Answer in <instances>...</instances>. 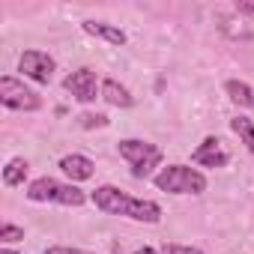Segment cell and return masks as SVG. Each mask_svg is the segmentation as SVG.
<instances>
[{
  "label": "cell",
  "mask_w": 254,
  "mask_h": 254,
  "mask_svg": "<svg viewBox=\"0 0 254 254\" xmlns=\"http://www.w3.org/2000/svg\"><path fill=\"white\" fill-rule=\"evenodd\" d=\"M93 206L105 215H123V218H132V221H144V224H159L162 221V206L156 200H144L135 197L129 191H123L117 186H99L90 194Z\"/></svg>",
  "instance_id": "1"
},
{
  "label": "cell",
  "mask_w": 254,
  "mask_h": 254,
  "mask_svg": "<svg viewBox=\"0 0 254 254\" xmlns=\"http://www.w3.org/2000/svg\"><path fill=\"white\" fill-rule=\"evenodd\" d=\"M30 200L36 203H63V206H84L87 194L75 186V183H60L54 177H39L27 186L24 191Z\"/></svg>",
  "instance_id": "2"
},
{
  "label": "cell",
  "mask_w": 254,
  "mask_h": 254,
  "mask_svg": "<svg viewBox=\"0 0 254 254\" xmlns=\"http://www.w3.org/2000/svg\"><path fill=\"white\" fill-rule=\"evenodd\" d=\"M153 183L159 191H168V194H203L206 191V177L189 165H168L156 174Z\"/></svg>",
  "instance_id": "3"
},
{
  "label": "cell",
  "mask_w": 254,
  "mask_h": 254,
  "mask_svg": "<svg viewBox=\"0 0 254 254\" xmlns=\"http://www.w3.org/2000/svg\"><path fill=\"white\" fill-rule=\"evenodd\" d=\"M117 150H120V156H123L126 162H129L135 180H147V177L162 165V159H165V153H162L156 144L141 141V138H123V141L117 144Z\"/></svg>",
  "instance_id": "4"
},
{
  "label": "cell",
  "mask_w": 254,
  "mask_h": 254,
  "mask_svg": "<svg viewBox=\"0 0 254 254\" xmlns=\"http://www.w3.org/2000/svg\"><path fill=\"white\" fill-rule=\"evenodd\" d=\"M0 102L9 111H39L42 108V96L30 87H24V81L3 75L0 78Z\"/></svg>",
  "instance_id": "5"
},
{
  "label": "cell",
  "mask_w": 254,
  "mask_h": 254,
  "mask_svg": "<svg viewBox=\"0 0 254 254\" xmlns=\"http://www.w3.org/2000/svg\"><path fill=\"white\" fill-rule=\"evenodd\" d=\"M54 69H57V63H54V57L45 54V51L30 48V51H24V54L18 57V72H24V78L36 81V84H48V81L54 78Z\"/></svg>",
  "instance_id": "6"
},
{
  "label": "cell",
  "mask_w": 254,
  "mask_h": 254,
  "mask_svg": "<svg viewBox=\"0 0 254 254\" xmlns=\"http://www.w3.org/2000/svg\"><path fill=\"white\" fill-rule=\"evenodd\" d=\"M63 87H66L78 102H96V99L102 96V84H99V78H96V72H93L90 66H81V69H75L72 75H66Z\"/></svg>",
  "instance_id": "7"
},
{
  "label": "cell",
  "mask_w": 254,
  "mask_h": 254,
  "mask_svg": "<svg viewBox=\"0 0 254 254\" xmlns=\"http://www.w3.org/2000/svg\"><path fill=\"white\" fill-rule=\"evenodd\" d=\"M191 162H194V165H203V168H224V165L230 162V156L224 153V147H221L218 138H206V141L191 153Z\"/></svg>",
  "instance_id": "8"
},
{
  "label": "cell",
  "mask_w": 254,
  "mask_h": 254,
  "mask_svg": "<svg viewBox=\"0 0 254 254\" xmlns=\"http://www.w3.org/2000/svg\"><path fill=\"white\" fill-rule=\"evenodd\" d=\"M60 171H63L72 183H84V180H90V177H93L96 165H93L87 156L72 153V156H63V159H60Z\"/></svg>",
  "instance_id": "9"
},
{
  "label": "cell",
  "mask_w": 254,
  "mask_h": 254,
  "mask_svg": "<svg viewBox=\"0 0 254 254\" xmlns=\"http://www.w3.org/2000/svg\"><path fill=\"white\" fill-rule=\"evenodd\" d=\"M81 30L90 33V36H96V39H105L108 45H126V42H129L126 30H120L117 24H108V21H84Z\"/></svg>",
  "instance_id": "10"
},
{
  "label": "cell",
  "mask_w": 254,
  "mask_h": 254,
  "mask_svg": "<svg viewBox=\"0 0 254 254\" xmlns=\"http://www.w3.org/2000/svg\"><path fill=\"white\" fill-rule=\"evenodd\" d=\"M102 99H105L108 105H114V108H132V105H135V96L129 93V87H123V84L114 81V78H105V81H102Z\"/></svg>",
  "instance_id": "11"
},
{
  "label": "cell",
  "mask_w": 254,
  "mask_h": 254,
  "mask_svg": "<svg viewBox=\"0 0 254 254\" xmlns=\"http://www.w3.org/2000/svg\"><path fill=\"white\" fill-rule=\"evenodd\" d=\"M224 93L230 96V102L233 105H239V108H248V111H254V90L245 84V81H236V78H230V81H224Z\"/></svg>",
  "instance_id": "12"
},
{
  "label": "cell",
  "mask_w": 254,
  "mask_h": 254,
  "mask_svg": "<svg viewBox=\"0 0 254 254\" xmlns=\"http://www.w3.org/2000/svg\"><path fill=\"white\" fill-rule=\"evenodd\" d=\"M27 171H30L27 159L15 156V159H9V162H6V168H3V183H6L9 189H15V186H24V180H27Z\"/></svg>",
  "instance_id": "13"
},
{
  "label": "cell",
  "mask_w": 254,
  "mask_h": 254,
  "mask_svg": "<svg viewBox=\"0 0 254 254\" xmlns=\"http://www.w3.org/2000/svg\"><path fill=\"white\" fill-rule=\"evenodd\" d=\"M230 129L239 135V141L245 144V150L254 156V120H248V117H233V120H230Z\"/></svg>",
  "instance_id": "14"
},
{
  "label": "cell",
  "mask_w": 254,
  "mask_h": 254,
  "mask_svg": "<svg viewBox=\"0 0 254 254\" xmlns=\"http://www.w3.org/2000/svg\"><path fill=\"white\" fill-rule=\"evenodd\" d=\"M78 123L84 126V129H105L111 120H108L105 114H81V117H78Z\"/></svg>",
  "instance_id": "15"
},
{
  "label": "cell",
  "mask_w": 254,
  "mask_h": 254,
  "mask_svg": "<svg viewBox=\"0 0 254 254\" xmlns=\"http://www.w3.org/2000/svg\"><path fill=\"white\" fill-rule=\"evenodd\" d=\"M0 239H3V242H18V239H24V227L3 221V224H0Z\"/></svg>",
  "instance_id": "16"
},
{
  "label": "cell",
  "mask_w": 254,
  "mask_h": 254,
  "mask_svg": "<svg viewBox=\"0 0 254 254\" xmlns=\"http://www.w3.org/2000/svg\"><path fill=\"white\" fill-rule=\"evenodd\" d=\"M162 254H203V251L194 248V245H165Z\"/></svg>",
  "instance_id": "17"
},
{
  "label": "cell",
  "mask_w": 254,
  "mask_h": 254,
  "mask_svg": "<svg viewBox=\"0 0 254 254\" xmlns=\"http://www.w3.org/2000/svg\"><path fill=\"white\" fill-rule=\"evenodd\" d=\"M45 254H93V251H84V248H69V245H51V248H45Z\"/></svg>",
  "instance_id": "18"
},
{
  "label": "cell",
  "mask_w": 254,
  "mask_h": 254,
  "mask_svg": "<svg viewBox=\"0 0 254 254\" xmlns=\"http://www.w3.org/2000/svg\"><path fill=\"white\" fill-rule=\"evenodd\" d=\"M129 254H159V251L150 248V245H144V248H135V251H129Z\"/></svg>",
  "instance_id": "19"
},
{
  "label": "cell",
  "mask_w": 254,
  "mask_h": 254,
  "mask_svg": "<svg viewBox=\"0 0 254 254\" xmlns=\"http://www.w3.org/2000/svg\"><path fill=\"white\" fill-rule=\"evenodd\" d=\"M236 12H254V3H236Z\"/></svg>",
  "instance_id": "20"
},
{
  "label": "cell",
  "mask_w": 254,
  "mask_h": 254,
  "mask_svg": "<svg viewBox=\"0 0 254 254\" xmlns=\"http://www.w3.org/2000/svg\"><path fill=\"white\" fill-rule=\"evenodd\" d=\"M0 254H18V251H12V248H0Z\"/></svg>",
  "instance_id": "21"
}]
</instances>
